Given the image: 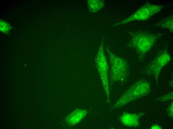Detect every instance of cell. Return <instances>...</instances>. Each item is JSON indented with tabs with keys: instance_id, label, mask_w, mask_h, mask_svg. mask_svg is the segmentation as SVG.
<instances>
[{
	"instance_id": "30bf717a",
	"label": "cell",
	"mask_w": 173,
	"mask_h": 129,
	"mask_svg": "<svg viewBox=\"0 0 173 129\" xmlns=\"http://www.w3.org/2000/svg\"><path fill=\"white\" fill-rule=\"evenodd\" d=\"M87 3L90 11L95 13L104 7L105 1L103 0H90L87 1Z\"/></svg>"
},
{
	"instance_id": "8fae6325",
	"label": "cell",
	"mask_w": 173,
	"mask_h": 129,
	"mask_svg": "<svg viewBox=\"0 0 173 129\" xmlns=\"http://www.w3.org/2000/svg\"><path fill=\"white\" fill-rule=\"evenodd\" d=\"M11 29V27L9 23L0 19V30L1 32L5 34H8Z\"/></svg>"
},
{
	"instance_id": "5bb4252c",
	"label": "cell",
	"mask_w": 173,
	"mask_h": 129,
	"mask_svg": "<svg viewBox=\"0 0 173 129\" xmlns=\"http://www.w3.org/2000/svg\"><path fill=\"white\" fill-rule=\"evenodd\" d=\"M150 129H162V127L158 124H155L152 126Z\"/></svg>"
},
{
	"instance_id": "6da1fadb",
	"label": "cell",
	"mask_w": 173,
	"mask_h": 129,
	"mask_svg": "<svg viewBox=\"0 0 173 129\" xmlns=\"http://www.w3.org/2000/svg\"><path fill=\"white\" fill-rule=\"evenodd\" d=\"M131 39L129 46L134 49L140 56L143 57L152 48L160 34L142 31L130 32Z\"/></svg>"
},
{
	"instance_id": "3957f363",
	"label": "cell",
	"mask_w": 173,
	"mask_h": 129,
	"mask_svg": "<svg viewBox=\"0 0 173 129\" xmlns=\"http://www.w3.org/2000/svg\"><path fill=\"white\" fill-rule=\"evenodd\" d=\"M105 50L109 56L110 64L109 74L110 83L125 81L129 73L127 63L123 59L113 54L108 47H106Z\"/></svg>"
},
{
	"instance_id": "4fadbf2b",
	"label": "cell",
	"mask_w": 173,
	"mask_h": 129,
	"mask_svg": "<svg viewBox=\"0 0 173 129\" xmlns=\"http://www.w3.org/2000/svg\"><path fill=\"white\" fill-rule=\"evenodd\" d=\"M166 113L169 117L172 118L173 117V101L166 109Z\"/></svg>"
},
{
	"instance_id": "7a4b0ae2",
	"label": "cell",
	"mask_w": 173,
	"mask_h": 129,
	"mask_svg": "<svg viewBox=\"0 0 173 129\" xmlns=\"http://www.w3.org/2000/svg\"><path fill=\"white\" fill-rule=\"evenodd\" d=\"M151 90V85L148 82L143 80L137 81L123 94L111 108L123 106L129 102L148 95Z\"/></svg>"
},
{
	"instance_id": "ba28073f",
	"label": "cell",
	"mask_w": 173,
	"mask_h": 129,
	"mask_svg": "<svg viewBox=\"0 0 173 129\" xmlns=\"http://www.w3.org/2000/svg\"><path fill=\"white\" fill-rule=\"evenodd\" d=\"M87 111L84 109H78L69 114L66 119L67 124L72 126L79 123L86 115Z\"/></svg>"
},
{
	"instance_id": "52a82bcc",
	"label": "cell",
	"mask_w": 173,
	"mask_h": 129,
	"mask_svg": "<svg viewBox=\"0 0 173 129\" xmlns=\"http://www.w3.org/2000/svg\"><path fill=\"white\" fill-rule=\"evenodd\" d=\"M144 114L142 112L131 113L124 112L120 118V120L126 126L136 127L139 126L140 119Z\"/></svg>"
},
{
	"instance_id": "5b68a950",
	"label": "cell",
	"mask_w": 173,
	"mask_h": 129,
	"mask_svg": "<svg viewBox=\"0 0 173 129\" xmlns=\"http://www.w3.org/2000/svg\"><path fill=\"white\" fill-rule=\"evenodd\" d=\"M96 67L98 71L108 101L110 102L108 66L104 50L103 41L101 42L95 58Z\"/></svg>"
},
{
	"instance_id": "277c9868",
	"label": "cell",
	"mask_w": 173,
	"mask_h": 129,
	"mask_svg": "<svg viewBox=\"0 0 173 129\" xmlns=\"http://www.w3.org/2000/svg\"><path fill=\"white\" fill-rule=\"evenodd\" d=\"M164 7L162 5L150 3H146L139 8L132 15L114 25L117 26L134 21L147 20L154 15L160 11Z\"/></svg>"
},
{
	"instance_id": "9c48e42d",
	"label": "cell",
	"mask_w": 173,
	"mask_h": 129,
	"mask_svg": "<svg viewBox=\"0 0 173 129\" xmlns=\"http://www.w3.org/2000/svg\"><path fill=\"white\" fill-rule=\"evenodd\" d=\"M156 26L160 28L167 29L171 33L173 31V16L171 15L159 21Z\"/></svg>"
},
{
	"instance_id": "8992f818",
	"label": "cell",
	"mask_w": 173,
	"mask_h": 129,
	"mask_svg": "<svg viewBox=\"0 0 173 129\" xmlns=\"http://www.w3.org/2000/svg\"><path fill=\"white\" fill-rule=\"evenodd\" d=\"M171 59L170 54L165 51L155 59L149 66L148 70L154 76L157 82L162 69Z\"/></svg>"
},
{
	"instance_id": "7c38bea8",
	"label": "cell",
	"mask_w": 173,
	"mask_h": 129,
	"mask_svg": "<svg viewBox=\"0 0 173 129\" xmlns=\"http://www.w3.org/2000/svg\"><path fill=\"white\" fill-rule=\"evenodd\" d=\"M173 91L169 93L159 97L158 101H165L168 100H173Z\"/></svg>"
}]
</instances>
